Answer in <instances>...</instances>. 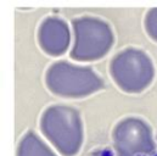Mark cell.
Listing matches in <instances>:
<instances>
[{
    "label": "cell",
    "instance_id": "cell-1",
    "mask_svg": "<svg viewBox=\"0 0 157 156\" xmlns=\"http://www.w3.org/2000/svg\"><path fill=\"white\" fill-rule=\"evenodd\" d=\"M43 134L63 156H73L83 143V127L78 111L65 105L48 107L40 118Z\"/></svg>",
    "mask_w": 157,
    "mask_h": 156
},
{
    "label": "cell",
    "instance_id": "cell-2",
    "mask_svg": "<svg viewBox=\"0 0 157 156\" xmlns=\"http://www.w3.org/2000/svg\"><path fill=\"white\" fill-rule=\"evenodd\" d=\"M49 90L65 98H82L105 88L102 79L90 67H79L66 61L52 64L45 75Z\"/></svg>",
    "mask_w": 157,
    "mask_h": 156
},
{
    "label": "cell",
    "instance_id": "cell-3",
    "mask_svg": "<svg viewBox=\"0 0 157 156\" xmlns=\"http://www.w3.org/2000/svg\"><path fill=\"white\" fill-rule=\"evenodd\" d=\"M75 29V46L71 57L77 61H93L105 56L113 41L110 25L100 18L84 16L72 21Z\"/></svg>",
    "mask_w": 157,
    "mask_h": 156
},
{
    "label": "cell",
    "instance_id": "cell-4",
    "mask_svg": "<svg viewBox=\"0 0 157 156\" xmlns=\"http://www.w3.org/2000/svg\"><path fill=\"white\" fill-rule=\"evenodd\" d=\"M110 75L122 90L140 93L152 82L155 70L151 59L143 50L128 48L112 59Z\"/></svg>",
    "mask_w": 157,
    "mask_h": 156
},
{
    "label": "cell",
    "instance_id": "cell-5",
    "mask_svg": "<svg viewBox=\"0 0 157 156\" xmlns=\"http://www.w3.org/2000/svg\"><path fill=\"white\" fill-rule=\"evenodd\" d=\"M113 142L116 150L129 155H151L156 149L150 127L136 117H128L118 123L113 129Z\"/></svg>",
    "mask_w": 157,
    "mask_h": 156
},
{
    "label": "cell",
    "instance_id": "cell-6",
    "mask_svg": "<svg viewBox=\"0 0 157 156\" xmlns=\"http://www.w3.org/2000/svg\"><path fill=\"white\" fill-rule=\"evenodd\" d=\"M70 29L65 21L57 17L45 18L39 27L38 40L41 49L52 56L62 55L70 45Z\"/></svg>",
    "mask_w": 157,
    "mask_h": 156
},
{
    "label": "cell",
    "instance_id": "cell-7",
    "mask_svg": "<svg viewBox=\"0 0 157 156\" xmlns=\"http://www.w3.org/2000/svg\"><path fill=\"white\" fill-rule=\"evenodd\" d=\"M17 156H56L33 132H28L20 140Z\"/></svg>",
    "mask_w": 157,
    "mask_h": 156
},
{
    "label": "cell",
    "instance_id": "cell-8",
    "mask_svg": "<svg viewBox=\"0 0 157 156\" xmlns=\"http://www.w3.org/2000/svg\"><path fill=\"white\" fill-rule=\"evenodd\" d=\"M145 29L149 37L157 41V7L147 11L145 16Z\"/></svg>",
    "mask_w": 157,
    "mask_h": 156
},
{
    "label": "cell",
    "instance_id": "cell-9",
    "mask_svg": "<svg viewBox=\"0 0 157 156\" xmlns=\"http://www.w3.org/2000/svg\"><path fill=\"white\" fill-rule=\"evenodd\" d=\"M116 151H117L118 156H132L129 155V154H127V153H124V151H121V150H116Z\"/></svg>",
    "mask_w": 157,
    "mask_h": 156
},
{
    "label": "cell",
    "instance_id": "cell-10",
    "mask_svg": "<svg viewBox=\"0 0 157 156\" xmlns=\"http://www.w3.org/2000/svg\"><path fill=\"white\" fill-rule=\"evenodd\" d=\"M155 156H157V155H155Z\"/></svg>",
    "mask_w": 157,
    "mask_h": 156
}]
</instances>
